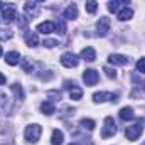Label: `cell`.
I'll return each mask as SVG.
<instances>
[{
	"instance_id": "cell-1",
	"label": "cell",
	"mask_w": 145,
	"mask_h": 145,
	"mask_svg": "<svg viewBox=\"0 0 145 145\" xmlns=\"http://www.w3.org/2000/svg\"><path fill=\"white\" fill-rule=\"evenodd\" d=\"M40 133H42V128H40V125H27L25 127V132H24V137H25V140L29 142V144H36L39 142V138H40Z\"/></svg>"
},
{
	"instance_id": "cell-2",
	"label": "cell",
	"mask_w": 145,
	"mask_h": 145,
	"mask_svg": "<svg viewBox=\"0 0 145 145\" xmlns=\"http://www.w3.org/2000/svg\"><path fill=\"white\" fill-rule=\"evenodd\" d=\"M144 120H138L135 125H130V127H127V130H125V135H127V138L128 140H137L140 135H142V132H144Z\"/></svg>"
},
{
	"instance_id": "cell-3",
	"label": "cell",
	"mask_w": 145,
	"mask_h": 145,
	"mask_svg": "<svg viewBox=\"0 0 145 145\" xmlns=\"http://www.w3.org/2000/svg\"><path fill=\"white\" fill-rule=\"evenodd\" d=\"M116 133V125H115V120L111 116H106L105 118V125H103V130H101V137L103 138H108V137H113Z\"/></svg>"
},
{
	"instance_id": "cell-4",
	"label": "cell",
	"mask_w": 145,
	"mask_h": 145,
	"mask_svg": "<svg viewBox=\"0 0 145 145\" xmlns=\"http://www.w3.org/2000/svg\"><path fill=\"white\" fill-rule=\"evenodd\" d=\"M61 64H63L64 68H76V66L79 64V59H78V56L72 54V52H64V54L61 56Z\"/></svg>"
},
{
	"instance_id": "cell-5",
	"label": "cell",
	"mask_w": 145,
	"mask_h": 145,
	"mask_svg": "<svg viewBox=\"0 0 145 145\" xmlns=\"http://www.w3.org/2000/svg\"><path fill=\"white\" fill-rule=\"evenodd\" d=\"M98 79H100V76L95 69H86L83 72V81L86 83V86H95L98 83Z\"/></svg>"
},
{
	"instance_id": "cell-6",
	"label": "cell",
	"mask_w": 145,
	"mask_h": 145,
	"mask_svg": "<svg viewBox=\"0 0 145 145\" xmlns=\"http://www.w3.org/2000/svg\"><path fill=\"white\" fill-rule=\"evenodd\" d=\"M106 98H110L111 103H116L118 101V95H111V93H105V91H100V93H95L93 95V101L95 103H103Z\"/></svg>"
},
{
	"instance_id": "cell-7",
	"label": "cell",
	"mask_w": 145,
	"mask_h": 145,
	"mask_svg": "<svg viewBox=\"0 0 145 145\" xmlns=\"http://www.w3.org/2000/svg\"><path fill=\"white\" fill-rule=\"evenodd\" d=\"M110 25H111V22H110L108 17H101L100 20H98V24H96V29H98V36H106L110 31Z\"/></svg>"
},
{
	"instance_id": "cell-8",
	"label": "cell",
	"mask_w": 145,
	"mask_h": 145,
	"mask_svg": "<svg viewBox=\"0 0 145 145\" xmlns=\"http://www.w3.org/2000/svg\"><path fill=\"white\" fill-rule=\"evenodd\" d=\"M108 61L113 66H125V64H128V57L123 56V54H111L108 57Z\"/></svg>"
},
{
	"instance_id": "cell-9",
	"label": "cell",
	"mask_w": 145,
	"mask_h": 145,
	"mask_svg": "<svg viewBox=\"0 0 145 145\" xmlns=\"http://www.w3.org/2000/svg\"><path fill=\"white\" fill-rule=\"evenodd\" d=\"M81 59L86 61V63H93V61L96 59V52H95V49H93V47H84V49L81 51Z\"/></svg>"
},
{
	"instance_id": "cell-10",
	"label": "cell",
	"mask_w": 145,
	"mask_h": 145,
	"mask_svg": "<svg viewBox=\"0 0 145 145\" xmlns=\"http://www.w3.org/2000/svg\"><path fill=\"white\" fill-rule=\"evenodd\" d=\"M54 29H56V24L51 22V20H47V22H40V24L37 25V31L42 32V34H51V32H54Z\"/></svg>"
},
{
	"instance_id": "cell-11",
	"label": "cell",
	"mask_w": 145,
	"mask_h": 145,
	"mask_svg": "<svg viewBox=\"0 0 145 145\" xmlns=\"http://www.w3.org/2000/svg\"><path fill=\"white\" fill-rule=\"evenodd\" d=\"M15 17H17V12H15V8L8 3V7H5V8H3V17H2V19L8 24V22H12Z\"/></svg>"
},
{
	"instance_id": "cell-12",
	"label": "cell",
	"mask_w": 145,
	"mask_h": 145,
	"mask_svg": "<svg viewBox=\"0 0 145 145\" xmlns=\"http://www.w3.org/2000/svg\"><path fill=\"white\" fill-rule=\"evenodd\" d=\"M116 14H118V20H121V22H125V20H130V19L133 17V10H132V8H128V7H123V8H120Z\"/></svg>"
},
{
	"instance_id": "cell-13",
	"label": "cell",
	"mask_w": 145,
	"mask_h": 145,
	"mask_svg": "<svg viewBox=\"0 0 145 145\" xmlns=\"http://www.w3.org/2000/svg\"><path fill=\"white\" fill-rule=\"evenodd\" d=\"M19 61H20V54H19V52L10 51V52H7V54H5V63H7V64L15 66V64H19Z\"/></svg>"
},
{
	"instance_id": "cell-14",
	"label": "cell",
	"mask_w": 145,
	"mask_h": 145,
	"mask_svg": "<svg viewBox=\"0 0 145 145\" xmlns=\"http://www.w3.org/2000/svg\"><path fill=\"white\" fill-rule=\"evenodd\" d=\"M64 17H66V19H69V20L78 19V5L71 3V5H69L66 10H64Z\"/></svg>"
},
{
	"instance_id": "cell-15",
	"label": "cell",
	"mask_w": 145,
	"mask_h": 145,
	"mask_svg": "<svg viewBox=\"0 0 145 145\" xmlns=\"http://www.w3.org/2000/svg\"><path fill=\"white\" fill-rule=\"evenodd\" d=\"M64 142V133L61 130H54L52 135H51V144L52 145H61Z\"/></svg>"
},
{
	"instance_id": "cell-16",
	"label": "cell",
	"mask_w": 145,
	"mask_h": 145,
	"mask_svg": "<svg viewBox=\"0 0 145 145\" xmlns=\"http://www.w3.org/2000/svg\"><path fill=\"white\" fill-rule=\"evenodd\" d=\"M24 8H25V14H27V15L36 17L37 14H39V7H37V3H34V2H27V3L24 5Z\"/></svg>"
},
{
	"instance_id": "cell-17",
	"label": "cell",
	"mask_w": 145,
	"mask_h": 145,
	"mask_svg": "<svg viewBox=\"0 0 145 145\" xmlns=\"http://www.w3.org/2000/svg\"><path fill=\"white\" fill-rule=\"evenodd\" d=\"M133 116L135 115H133V108L132 106H125V108L120 110V118L121 120H125V121L127 120H133Z\"/></svg>"
},
{
	"instance_id": "cell-18",
	"label": "cell",
	"mask_w": 145,
	"mask_h": 145,
	"mask_svg": "<svg viewBox=\"0 0 145 145\" xmlns=\"http://www.w3.org/2000/svg\"><path fill=\"white\" fill-rule=\"evenodd\" d=\"M25 42H27V46L36 47L37 44H39V37H37L36 32H27L25 34Z\"/></svg>"
},
{
	"instance_id": "cell-19",
	"label": "cell",
	"mask_w": 145,
	"mask_h": 145,
	"mask_svg": "<svg viewBox=\"0 0 145 145\" xmlns=\"http://www.w3.org/2000/svg\"><path fill=\"white\" fill-rule=\"evenodd\" d=\"M40 111L44 113V115H52L56 108H54V103L52 101H44L42 105H40Z\"/></svg>"
},
{
	"instance_id": "cell-20",
	"label": "cell",
	"mask_w": 145,
	"mask_h": 145,
	"mask_svg": "<svg viewBox=\"0 0 145 145\" xmlns=\"http://www.w3.org/2000/svg\"><path fill=\"white\" fill-rule=\"evenodd\" d=\"M10 88H12V91H14V95H15L17 100H24V91H22V86L19 83H14Z\"/></svg>"
},
{
	"instance_id": "cell-21",
	"label": "cell",
	"mask_w": 145,
	"mask_h": 145,
	"mask_svg": "<svg viewBox=\"0 0 145 145\" xmlns=\"http://www.w3.org/2000/svg\"><path fill=\"white\" fill-rule=\"evenodd\" d=\"M69 96H71V100H79V98L83 96V91H81V88H78V86H72L71 91H69Z\"/></svg>"
},
{
	"instance_id": "cell-22",
	"label": "cell",
	"mask_w": 145,
	"mask_h": 145,
	"mask_svg": "<svg viewBox=\"0 0 145 145\" xmlns=\"http://www.w3.org/2000/svg\"><path fill=\"white\" fill-rule=\"evenodd\" d=\"M96 8H98L96 0H89V2H86V12H88V14H95Z\"/></svg>"
},
{
	"instance_id": "cell-23",
	"label": "cell",
	"mask_w": 145,
	"mask_h": 145,
	"mask_svg": "<svg viewBox=\"0 0 145 145\" xmlns=\"http://www.w3.org/2000/svg\"><path fill=\"white\" fill-rule=\"evenodd\" d=\"M81 127H83V128H88V130H93V128H95V121L89 120V118H83V120H81Z\"/></svg>"
},
{
	"instance_id": "cell-24",
	"label": "cell",
	"mask_w": 145,
	"mask_h": 145,
	"mask_svg": "<svg viewBox=\"0 0 145 145\" xmlns=\"http://www.w3.org/2000/svg\"><path fill=\"white\" fill-rule=\"evenodd\" d=\"M120 5H121L120 0H113V2L108 3V10L110 12H118V10H120Z\"/></svg>"
},
{
	"instance_id": "cell-25",
	"label": "cell",
	"mask_w": 145,
	"mask_h": 145,
	"mask_svg": "<svg viewBox=\"0 0 145 145\" xmlns=\"http://www.w3.org/2000/svg\"><path fill=\"white\" fill-rule=\"evenodd\" d=\"M27 24H29V19H27V15H20V17H19V27L25 29V27H27Z\"/></svg>"
},
{
	"instance_id": "cell-26",
	"label": "cell",
	"mask_w": 145,
	"mask_h": 145,
	"mask_svg": "<svg viewBox=\"0 0 145 145\" xmlns=\"http://www.w3.org/2000/svg\"><path fill=\"white\" fill-rule=\"evenodd\" d=\"M56 29H57L59 34H64V32H66V24H64L63 20H57V22H56Z\"/></svg>"
},
{
	"instance_id": "cell-27",
	"label": "cell",
	"mask_w": 145,
	"mask_h": 145,
	"mask_svg": "<svg viewBox=\"0 0 145 145\" xmlns=\"http://www.w3.org/2000/svg\"><path fill=\"white\" fill-rule=\"evenodd\" d=\"M103 71L106 72V76H108V78H113V79L116 78V71H115L113 68H110V66H105V68H103Z\"/></svg>"
},
{
	"instance_id": "cell-28",
	"label": "cell",
	"mask_w": 145,
	"mask_h": 145,
	"mask_svg": "<svg viewBox=\"0 0 145 145\" xmlns=\"http://www.w3.org/2000/svg\"><path fill=\"white\" fill-rule=\"evenodd\" d=\"M137 71L138 72H145V57L137 61Z\"/></svg>"
},
{
	"instance_id": "cell-29",
	"label": "cell",
	"mask_w": 145,
	"mask_h": 145,
	"mask_svg": "<svg viewBox=\"0 0 145 145\" xmlns=\"http://www.w3.org/2000/svg\"><path fill=\"white\" fill-rule=\"evenodd\" d=\"M44 46L46 47H56L57 40H54V39H44Z\"/></svg>"
},
{
	"instance_id": "cell-30",
	"label": "cell",
	"mask_w": 145,
	"mask_h": 145,
	"mask_svg": "<svg viewBox=\"0 0 145 145\" xmlns=\"http://www.w3.org/2000/svg\"><path fill=\"white\" fill-rule=\"evenodd\" d=\"M133 81H135V83H142V78H138L137 74H133Z\"/></svg>"
},
{
	"instance_id": "cell-31",
	"label": "cell",
	"mask_w": 145,
	"mask_h": 145,
	"mask_svg": "<svg viewBox=\"0 0 145 145\" xmlns=\"http://www.w3.org/2000/svg\"><path fill=\"white\" fill-rule=\"evenodd\" d=\"M5 81H7V79H5V76L0 72V84H5Z\"/></svg>"
},
{
	"instance_id": "cell-32",
	"label": "cell",
	"mask_w": 145,
	"mask_h": 145,
	"mask_svg": "<svg viewBox=\"0 0 145 145\" xmlns=\"http://www.w3.org/2000/svg\"><path fill=\"white\" fill-rule=\"evenodd\" d=\"M3 8H5V3H3V2L0 0V10H3Z\"/></svg>"
},
{
	"instance_id": "cell-33",
	"label": "cell",
	"mask_w": 145,
	"mask_h": 145,
	"mask_svg": "<svg viewBox=\"0 0 145 145\" xmlns=\"http://www.w3.org/2000/svg\"><path fill=\"white\" fill-rule=\"evenodd\" d=\"M2 54H3V49H2V46H0V56H2Z\"/></svg>"
},
{
	"instance_id": "cell-34",
	"label": "cell",
	"mask_w": 145,
	"mask_h": 145,
	"mask_svg": "<svg viewBox=\"0 0 145 145\" xmlns=\"http://www.w3.org/2000/svg\"><path fill=\"white\" fill-rule=\"evenodd\" d=\"M69 145H79V144H78V142H74V144H69Z\"/></svg>"
},
{
	"instance_id": "cell-35",
	"label": "cell",
	"mask_w": 145,
	"mask_h": 145,
	"mask_svg": "<svg viewBox=\"0 0 145 145\" xmlns=\"http://www.w3.org/2000/svg\"><path fill=\"white\" fill-rule=\"evenodd\" d=\"M37 2H44V0H37Z\"/></svg>"
},
{
	"instance_id": "cell-36",
	"label": "cell",
	"mask_w": 145,
	"mask_h": 145,
	"mask_svg": "<svg viewBox=\"0 0 145 145\" xmlns=\"http://www.w3.org/2000/svg\"><path fill=\"white\" fill-rule=\"evenodd\" d=\"M144 145H145V144H144Z\"/></svg>"
}]
</instances>
